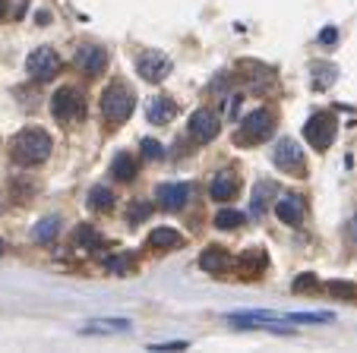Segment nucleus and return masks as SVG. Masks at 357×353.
I'll return each mask as SVG.
<instances>
[{
  "label": "nucleus",
  "instance_id": "nucleus-1",
  "mask_svg": "<svg viewBox=\"0 0 357 353\" xmlns=\"http://www.w3.org/2000/svg\"><path fill=\"white\" fill-rule=\"evenodd\" d=\"M51 136L45 133V129L38 126H26L19 129L13 136V142H10V155H13L16 164H22V167H35V164H45L51 155Z\"/></svg>",
  "mask_w": 357,
  "mask_h": 353
},
{
  "label": "nucleus",
  "instance_id": "nucleus-2",
  "mask_svg": "<svg viewBox=\"0 0 357 353\" xmlns=\"http://www.w3.org/2000/svg\"><path fill=\"white\" fill-rule=\"evenodd\" d=\"M133 110H136V95L124 82H111L102 92V117L111 126H120L124 120H130Z\"/></svg>",
  "mask_w": 357,
  "mask_h": 353
},
{
  "label": "nucleus",
  "instance_id": "nucleus-3",
  "mask_svg": "<svg viewBox=\"0 0 357 353\" xmlns=\"http://www.w3.org/2000/svg\"><path fill=\"white\" fill-rule=\"evenodd\" d=\"M338 136V120L329 114V110H316L313 117H307L303 123V139H307L310 149L326 151Z\"/></svg>",
  "mask_w": 357,
  "mask_h": 353
},
{
  "label": "nucleus",
  "instance_id": "nucleus-4",
  "mask_svg": "<svg viewBox=\"0 0 357 353\" xmlns=\"http://www.w3.org/2000/svg\"><path fill=\"white\" fill-rule=\"evenodd\" d=\"M272 133H275V114L269 108H256L241 120V129H237V145L266 142Z\"/></svg>",
  "mask_w": 357,
  "mask_h": 353
},
{
  "label": "nucleus",
  "instance_id": "nucleus-5",
  "mask_svg": "<svg viewBox=\"0 0 357 353\" xmlns=\"http://www.w3.org/2000/svg\"><path fill=\"white\" fill-rule=\"evenodd\" d=\"M51 114H54L61 123H73V120H79V117L86 114L83 95H79L76 88H70V85L57 88L54 98H51Z\"/></svg>",
  "mask_w": 357,
  "mask_h": 353
},
{
  "label": "nucleus",
  "instance_id": "nucleus-6",
  "mask_svg": "<svg viewBox=\"0 0 357 353\" xmlns=\"http://www.w3.org/2000/svg\"><path fill=\"white\" fill-rule=\"evenodd\" d=\"M275 167H282L285 174L291 176H307V161H303V149L294 142V139H278L272 151Z\"/></svg>",
  "mask_w": 357,
  "mask_h": 353
},
{
  "label": "nucleus",
  "instance_id": "nucleus-7",
  "mask_svg": "<svg viewBox=\"0 0 357 353\" xmlns=\"http://www.w3.org/2000/svg\"><path fill=\"white\" fill-rule=\"evenodd\" d=\"M57 69H61V54H57L54 48H35L32 54L26 57V73H29V79H35V82H48Z\"/></svg>",
  "mask_w": 357,
  "mask_h": 353
},
{
  "label": "nucleus",
  "instance_id": "nucleus-8",
  "mask_svg": "<svg viewBox=\"0 0 357 353\" xmlns=\"http://www.w3.org/2000/svg\"><path fill=\"white\" fill-rule=\"evenodd\" d=\"M187 129H190V139L193 142H212L215 136L221 133V123H219V114L209 108H200L196 114L190 117V123H187Z\"/></svg>",
  "mask_w": 357,
  "mask_h": 353
},
{
  "label": "nucleus",
  "instance_id": "nucleus-9",
  "mask_svg": "<svg viewBox=\"0 0 357 353\" xmlns=\"http://www.w3.org/2000/svg\"><path fill=\"white\" fill-rule=\"evenodd\" d=\"M171 69H174L171 57L161 54V51H149V54H143L136 63V73L143 76L145 82H165L168 76H171Z\"/></svg>",
  "mask_w": 357,
  "mask_h": 353
},
{
  "label": "nucleus",
  "instance_id": "nucleus-10",
  "mask_svg": "<svg viewBox=\"0 0 357 353\" xmlns=\"http://www.w3.org/2000/svg\"><path fill=\"white\" fill-rule=\"evenodd\" d=\"M73 60L86 76H98V73H104V67H108V51L98 48V44H79Z\"/></svg>",
  "mask_w": 357,
  "mask_h": 353
},
{
  "label": "nucleus",
  "instance_id": "nucleus-11",
  "mask_svg": "<svg viewBox=\"0 0 357 353\" xmlns=\"http://www.w3.org/2000/svg\"><path fill=\"white\" fill-rule=\"evenodd\" d=\"M190 196H193V186L190 183H161L155 190L158 205H161L165 211H180L187 202H190Z\"/></svg>",
  "mask_w": 357,
  "mask_h": 353
},
{
  "label": "nucleus",
  "instance_id": "nucleus-12",
  "mask_svg": "<svg viewBox=\"0 0 357 353\" xmlns=\"http://www.w3.org/2000/svg\"><path fill=\"white\" fill-rule=\"evenodd\" d=\"M275 215L282 217V224L297 227L303 221V199L297 192H285V196L275 199Z\"/></svg>",
  "mask_w": 357,
  "mask_h": 353
},
{
  "label": "nucleus",
  "instance_id": "nucleus-13",
  "mask_svg": "<svg viewBox=\"0 0 357 353\" xmlns=\"http://www.w3.org/2000/svg\"><path fill=\"white\" fill-rule=\"evenodd\" d=\"M237 268H241L244 278H260V274L269 268V256H266V249H262V246H250V249L241 256Z\"/></svg>",
  "mask_w": 357,
  "mask_h": 353
},
{
  "label": "nucleus",
  "instance_id": "nucleus-14",
  "mask_svg": "<svg viewBox=\"0 0 357 353\" xmlns=\"http://www.w3.org/2000/svg\"><path fill=\"white\" fill-rule=\"evenodd\" d=\"M228 265H231V256H228L225 246H206L200 256V268L206 274H225Z\"/></svg>",
  "mask_w": 357,
  "mask_h": 353
},
{
  "label": "nucleus",
  "instance_id": "nucleus-15",
  "mask_svg": "<svg viewBox=\"0 0 357 353\" xmlns=\"http://www.w3.org/2000/svg\"><path fill=\"white\" fill-rule=\"evenodd\" d=\"M149 123H155V126H165V123L174 120V114H177V104L171 101V95H155L149 101Z\"/></svg>",
  "mask_w": 357,
  "mask_h": 353
},
{
  "label": "nucleus",
  "instance_id": "nucleus-16",
  "mask_svg": "<svg viewBox=\"0 0 357 353\" xmlns=\"http://www.w3.org/2000/svg\"><path fill=\"white\" fill-rule=\"evenodd\" d=\"M180 243H184L180 231H174V227H155V231L149 233V240H145V249L168 252V249H174V246H180Z\"/></svg>",
  "mask_w": 357,
  "mask_h": 353
},
{
  "label": "nucleus",
  "instance_id": "nucleus-17",
  "mask_svg": "<svg viewBox=\"0 0 357 353\" xmlns=\"http://www.w3.org/2000/svg\"><path fill=\"white\" fill-rule=\"evenodd\" d=\"M209 192H212L215 202H231L234 196H237V176L231 174V170H221V174H215L212 186H209Z\"/></svg>",
  "mask_w": 357,
  "mask_h": 353
},
{
  "label": "nucleus",
  "instance_id": "nucleus-18",
  "mask_svg": "<svg viewBox=\"0 0 357 353\" xmlns=\"http://www.w3.org/2000/svg\"><path fill=\"white\" fill-rule=\"evenodd\" d=\"M130 319H92L86 325H79L83 334H127L130 331Z\"/></svg>",
  "mask_w": 357,
  "mask_h": 353
},
{
  "label": "nucleus",
  "instance_id": "nucleus-19",
  "mask_svg": "<svg viewBox=\"0 0 357 353\" xmlns=\"http://www.w3.org/2000/svg\"><path fill=\"white\" fill-rule=\"evenodd\" d=\"M111 174H114V180H120V183H130L133 176H136V158H133L130 151H117L114 161H111Z\"/></svg>",
  "mask_w": 357,
  "mask_h": 353
},
{
  "label": "nucleus",
  "instance_id": "nucleus-20",
  "mask_svg": "<svg viewBox=\"0 0 357 353\" xmlns=\"http://www.w3.org/2000/svg\"><path fill=\"white\" fill-rule=\"evenodd\" d=\"M133 268H136V262H133L127 252H117V256H108V258H104V272H108V274H117V278L130 274Z\"/></svg>",
  "mask_w": 357,
  "mask_h": 353
},
{
  "label": "nucleus",
  "instance_id": "nucleus-21",
  "mask_svg": "<svg viewBox=\"0 0 357 353\" xmlns=\"http://www.w3.org/2000/svg\"><path fill=\"white\" fill-rule=\"evenodd\" d=\"M89 208L92 211H111L114 208V192L108 190V186H92L89 190Z\"/></svg>",
  "mask_w": 357,
  "mask_h": 353
},
{
  "label": "nucleus",
  "instance_id": "nucleus-22",
  "mask_svg": "<svg viewBox=\"0 0 357 353\" xmlns=\"http://www.w3.org/2000/svg\"><path fill=\"white\" fill-rule=\"evenodd\" d=\"M73 243L79 246V249H98V246H102V237H98V231L92 224H79L73 233Z\"/></svg>",
  "mask_w": 357,
  "mask_h": 353
},
{
  "label": "nucleus",
  "instance_id": "nucleus-23",
  "mask_svg": "<svg viewBox=\"0 0 357 353\" xmlns=\"http://www.w3.org/2000/svg\"><path fill=\"white\" fill-rule=\"evenodd\" d=\"M57 233H61V221H57V217H45V221H38V224H35L32 237L38 240V243H51Z\"/></svg>",
  "mask_w": 357,
  "mask_h": 353
},
{
  "label": "nucleus",
  "instance_id": "nucleus-24",
  "mask_svg": "<svg viewBox=\"0 0 357 353\" xmlns=\"http://www.w3.org/2000/svg\"><path fill=\"white\" fill-rule=\"evenodd\" d=\"M241 224H244V215L237 208H221L219 215H215V227H219V231H237Z\"/></svg>",
  "mask_w": 357,
  "mask_h": 353
},
{
  "label": "nucleus",
  "instance_id": "nucleus-25",
  "mask_svg": "<svg viewBox=\"0 0 357 353\" xmlns=\"http://www.w3.org/2000/svg\"><path fill=\"white\" fill-rule=\"evenodd\" d=\"M275 192V186L272 183H260L253 190V217H262L266 215V205H269V196Z\"/></svg>",
  "mask_w": 357,
  "mask_h": 353
},
{
  "label": "nucleus",
  "instance_id": "nucleus-26",
  "mask_svg": "<svg viewBox=\"0 0 357 353\" xmlns=\"http://www.w3.org/2000/svg\"><path fill=\"white\" fill-rule=\"evenodd\" d=\"M329 293L335 299H344V303H357V284H351V281H332Z\"/></svg>",
  "mask_w": 357,
  "mask_h": 353
},
{
  "label": "nucleus",
  "instance_id": "nucleus-27",
  "mask_svg": "<svg viewBox=\"0 0 357 353\" xmlns=\"http://www.w3.org/2000/svg\"><path fill=\"white\" fill-rule=\"evenodd\" d=\"M149 215H152V202H145V199H136V202L127 208V221H130V224H139V221H145Z\"/></svg>",
  "mask_w": 357,
  "mask_h": 353
},
{
  "label": "nucleus",
  "instance_id": "nucleus-28",
  "mask_svg": "<svg viewBox=\"0 0 357 353\" xmlns=\"http://www.w3.org/2000/svg\"><path fill=\"white\" fill-rule=\"evenodd\" d=\"M143 155L149 158V161H152V158H155V161H161V158H165V149H161L155 139H145V142H143Z\"/></svg>",
  "mask_w": 357,
  "mask_h": 353
},
{
  "label": "nucleus",
  "instance_id": "nucleus-29",
  "mask_svg": "<svg viewBox=\"0 0 357 353\" xmlns=\"http://www.w3.org/2000/svg\"><path fill=\"white\" fill-rule=\"evenodd\" d=\"M187 340H171V344H152L149 350H155V353H171V350H187Z\"/></svg>",
  "mask_w": 357,
  "mask_h": 353
},
{
  "label": "nucleus",
  "instance_id": "nucleus-30",
  "mask_svg": "<svg viewBox=\"0 0 357 353\" xmlns=\"http://www.w3.org/2000/svg\"><path fill=\"white\" fill-rule=\"evenodd\" d=\"M294 290L303 293V290H316V274H301V278L294 281Z\"/></svg>",
  "mask_w": 357,
  "mask_h": 353
},
{
  "label": "nucleus",
  "instance_id": "nucleus-31",
  "mask_svg": "<svg viewBox=\"0 0 357 353\" xmlns=\"http://www.w3.org/2000/svg\"><path fill=\"white\" fill-rule=\"evenodd\" d=\"M338 38V32H335V28H323V32H319V41H323V44H329V41H335Z\"/></svg>",
  "mask_w": 357,
  "mask_h": 353
},
{
  "label": "nucleus",
  "instance_id": "nucleus-32",
  "mask_svg": "<svg viewBox=\"0 0 357 353\" xmlns=\"http://www.w3.org/2000/svg\"><path fill=\"white\" fill-rule=\"evenodd\" d=\"M344 233H348V243H357V217H351L348 221V231Z\"/></svg>",
  "mask_w": 357,
  "mask_h": 353
},
{
  "label": "nucleus",
  "instance_id": "nucleus-33",
  "mask_svg": "<svg viewBox=\"0 0 357 353\" xmlns=\"http://www.w3.org/2000/svg\"><path fill=\"white\" fill-rule=\"evenodd\" d=\"M3 13H7V0H0V19H3Z\"/></svg>",
  "mask_w": 357,
  "mask_h": 353
},
{
  "label": "nucleus",
  "instance_id": "nucleus-34",
  "mask_svg": "<svg viewBox=\"0 0 357 353\" xmlns=\"http://www.w3.org/2000/svg\"><path fill=\"white\" fill-rule=\"evenodd\" d=\"M3 252H7V243H3V240H0V256H3Z\"/></svg>",
  "mask_w": 357,
  "mask_h": 353
}]
</instances>
